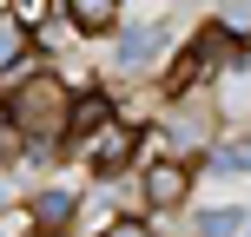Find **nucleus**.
Masks as SVG:
<instances>
[{
	"label": "nucleus",
	"instance_id": "nucleus-10",
	"mask_svg": "<svg viewBox=\"0 0 251 237\" xmlns=\"http://www.w3.org/2000/svg\"><path fill=\"white\" fill-rule=\"evenodd\" d=\"M100 237H152V217H132V211H113V224Z\"/></svg>",
	"mask_w": 251,
	"mask_h": 237
},
{
	"label": "nucleus",
	"instance_id": "nucleus-6",
	"mask_svg": "<svg viewBox=\"0 0 251 237\" xmlns=\"http://www.w3.org/2000/svg\"><path fill=\"white\" fill-rule=\"evenodd\" d=\"M33 66V26H20V13H0V79H20Z\"/></svg>",
	"mask_w": 251,
	"mask_h": 237
},
{
	"label": "nucleus",
	"instance_id": "nucleus-1",
	"mask_svg": "<svg viewBox=\"0 0 251 237\" xmlns=\"http://www.w3.org/2000/svg\"><path fill=\"white\" fill-rule=\"evenodd\" d=\"M66 99H73V86H66L60 73H33V66H26V73L13 79L0 119L26 138V151H60L66 145Z\"/></svg>",
	"mask_w": 251,
	"mask_h": 237
},
{
	"label": "nucleus",
	"instance_id": "nucleus-9",
	"mask_svg": "<svg viewBox=\"0 0 251 237\" xmlns=\"http://www.w3.org/2000/svg\"><path fill=\"white\" fill-rule=\"evenodd\" d=\"M238 224H245V211H205L199 237H238Z\"/></svg>",
	"mask_w": 251,
	"mask_h": 237
},
{
	"label": "nucleus",
	"instance_id": "nucleus-2",
	"mask_svg": "<svg viewBox=\"0 0 251 237\" xmlns=\"http://www.w3.org/2000/svg\"><path fill=\"white\" fill-rule=\"evenodd\" d=\"M79 151H86V172L106 185V178H126L139 158H146V132H139V125H126V119H113V125H100Z\"/></svg>",
	"mask_w": 251,
	"mask_h": 237
},
{
	"label": "nucleus",
	"instance_id": "nucleus-5",
	"mask_svg": "<svg viewBox=\"0 0 251 237\" xmlns=\"http://www.w3.org/2000/svg\"><path fill=\"white\" fill-rule=\"evenodd\" d=\"M159 46H165V26H159V20H139V26H126V33H119V46H113V66H119L126 79H139L152 60H159Z\"/></svg>",
	"mask_w": 251,
	"mask_h": 237
},
{
	"label": "nucleus",
	"instance_id": "nucleus-11",
	"mask_svg": "<svg viewBox=\"0 0 251 237\" xmlns=\"http://www.w3.org/2000/svg\"><path fill=\"white\" fill-rule=\"evenodd\" d=\"M218 172H251V138H231V145H218Z\"/></svg>",
	"mask_w": 251,
	"mask_h": 237
},
{
	"label": "nucleus",
	"instance_id": "nucleus-13",
	"mask_svg": "<svg viewBox=\"0 0 251 237\" xmlns=\"http://www.w3.org/2000/svg\"><path fill=\"white\" fill-rule=\"evenodd\" d=\"M20 151H26V138H20V132H13V125H7V119H0V165H13V158H20Z\"/></svg>",
	"mask_w": 251,
	"mask_h": 237
},
{
	"label": "nucleus",
	"instance_id": "nucleus-3",
	"mask_svg": "<svg viewBox=\"0 0 251 237\" xmlns=\"http://www.w3.org/2000/svg\"><path fill=\"white\" fill-rule=\"evenodd\" d=\"M139 198H146V211H178L192 198V165L172 158V151L139 158Z\"/></svg>",
	"mask_w": 251,
	"mask_h": 237
},
{
	"label": "nucleus",
	"instance_id": "nucleus-12",
	"mask_svg": "<svg viewBox=\"0 0 251 237\" xmlns=\"http://www.w3.org/2000/svg\"><path fill=\"white\" fill-rule=\"evenodd\" d=\"M47 7H53V0H13L7 13H20V26H33V40H40V26H47Z\"/></svg>",
	"mask_w": 251,
	"mask_h": 237
},
{
	"label": "nucleus",
	"instance_id": "nucleus-4",
	"mask_svg": "<svg viewBox=\"0 0 251 237\" xmlns=\"http://www.w3.org/2000/svg\"><path fill=\"white\" fill-rule=\"evenodd\" d=\"M119 112H113V92L100 86V79H86V86H73V99H66V138L73 145H86L100 125H113Z\"/></svg>",
	"mask_w": 251,
	"mask_h": 237
},
{
	"label": "nucleus",
	"instance_id": "nucleus-8",
	"mask_svg": "<svg viewBox=\"0 0 251 237\" xmlns=\"http://www.w3.org/2000/svg\"><path fill=\"white\" fill-rule=\"evenodd\" d=\"M60 7H66V20H73L79 33H113L126 0H60Z\"/></svg>",
	"mask_w": 251,
	"mask_h": 237
},
{
	"label": "nucleus",
	"instance_id": "nucleus-7",
	"mask_svg": "<svg viewBox=\"0 0 251 237\" xmlns=\"http://www.w3.org/2000/svg\"><path fill=\"white\" fill-rule=\"evenodd\" d=\"M73 191H60V185H53V191H40V198L33 204H26V211H33V224H40V237H53V231H73Z\"/></svg>",
	"mask_w": 251,
	"mask_h": 237
}]
</instances>
